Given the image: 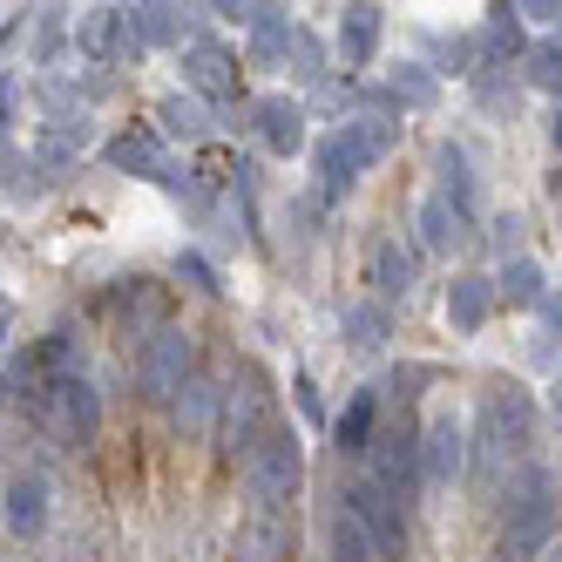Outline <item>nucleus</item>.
<instances>
[{"label":"nucleus","mask_w":562,"mask_h":562,"mask_svg":"<svg viewBox=\"0 0 562 562\" xmlns=\"http://www.w3.org/2000/svg\"><path fill=\"white\" fill-rule=\"evenodd\" d=\"M177 278H190V285H196V292H224V285H217V271H211V258H204V251H183V258H177Z\"/></svg>","instance_id":"obj_37"},{"label":"nucleus","mask_w":562,"mask_h":562,"mask_svg":"<svg viewBox=\"0 0 562 562\" xmlns=\"http://www.w3.org/2000/svg\"><path fill=\"white\" fill-rule=\"evenodd\" d=\"M196 380V339L183 326H164L149 333L143 352H136V393L149 400V407H177V393Z\"/></svg>","instance_id":"obj_7"},{"label":"nucleus","mask_w":562,"mask_h":562,"mask_svg":"<svg viewBox=\"0 0 562 562\" xmlns=\"http://www.w3.org/2000/svg\"><path fill=\"white\" fill-rule=\"evenodd\" d=\"M495 299H502V305H515V312L542 305V299H549L542 265H536V258H508V265H502V278H495Z\"/></svg>","instance_id":"obj_27"},{"label":"nucleus","mask_w":562,"mask_h":562,"mask_svg":"<svg viewBox=\"0 0 562 562\" xmlns=\"http://www.w3.org/2000/svg\"><path fill=\"white\" fill-rule=\"evenodd\" d=\"M380 27H386V8H367V0L339 14V61H346V75L380 55Z\"/></svg>","instance_id":"obj_23"},{"label":"nucleus","mask_w":562,"mask_h":562,"mask_svg":"<svg viewBox=\"0 0 562 562\" xmlns=\"http://www.w3.org/2000/svg\"><path fill=\"white\" fill-rule=\"evenodd\" d=\"M488 312H495V278L461 271L454 285H448V326L454 333H481V326H488Z\"/></svg>","instance_id":"obj_24"},{"label":"nucleus","mask_w":562,"mask_h":562,"mask_svg":"<svg viewBox=\"0 0 562 562\" xmlns=\"http://www.w3.org/2000/svg\"><path fill=\"white\" fill-rule=\"evenodd\" d=\"M292 393H299V414H305V420H326V407H318V386H312V373H299V380H292Z\"/></svg>","instance_id":"obj_38"},{"label":"nucleus","mask_w":562,"mask_h":562,"mask_svg":"<svg viewBox=\"0 0 562 562\" xmlns=\"http://www.w3.org/2000/svg\"><path fill=\"white\" fill-rule=\"evenodd\" d=\"M75 48H82L89 61H136L143 55L130 8H89V14H75Z\"/></svg>","instance_id":"obj_12"},{"label":"nucleus","mask_w":562,"mask_h":562,"mask_svg":"<svg viewBox=\"0 0 562 562\" xmlns=\"http://www.w3.org/2000/svg\"><path fill=\"white\" fill-rule=\"evenodd\" d=\"M326 542H333V562H380L373 555V542H367V529L346 515V502L333 508V521H326Z\"/></svg>","instance_id":"obj_31"},{"label":"nucleus","mask_w":562,"mask_h":562,"mask_svg":"<svg viewBox=\"0 0 562 562\" xmlns=\"http://www.w3.org/2000/svg\"><path fill=\"white\" fill-rule=\"evenodd\" d=\"M529 89L562 95V42H536L529 48Z\"/></svg>","instance_id":"obj_34"},{"label":"nucleus","mask_w":562,"mask_h":562,"mask_svg":"<svg viewBox=\"0 0 562 562\" xmlns=\"http://www.w3.org/2000/svg\"><path fill=\"white\" fill-rule=\"evenodd\" d=\"M109 312H115V326H130V339H149V333L170 326V318H164V292H156L149 278H123V285L109 292Z\"/></svg>","instance_id":"obj_19"},{"label":"nucleus","mask_w":562,"mask_h":562,"mask_svg":"<svg viewBox=\"0 0 562 562\" xmlns=\"http://www.w3.org/2000/svg\"><path fill=\"white\" fill-rule=\"evenodd\" d=\"M177 434L183 440H217V414H224V393H217V380L211 373H196L183 393H177Z\"/></svg>","instance_id":"obj_22"},{"label":"nucleus","mask_w":562,"mask_h":562,"mask_svg":"<svg viewBox=\"0 0 562 562\" xmlns=\"http://www.w3.org/2000/svg\"><path fill=\"white\" fill-rule=\"evenodd\" d=\"M305 488V440L292 427H271L258 440V454L245 461V495L251 508H292Z\"/></svg>","instance_id":"obj_5"},{"label":"nucleus","mask_w":562,"mask_h":562,"mask_svg":"<svg viewBox=\"0 0 562 562\" xmlns=\"http://www.w3.org/2000/svg\"><path fill=\"white\" fill-rule=\"evenodd\" d=\"M130 21H136V42H143V48L183 42V8H130Z\"/></svg>","instance_id":"obj_32"},{"label":"nucleus","mask_w":562,"mask_h":562,"mask_svg":"<svg viewBox=\"0 0 562 562\" xmlns=\"http://www.w3.org/2000/svg\"><path fill=\"white\" fill-rule=\"evenodd\" d=\"M461 474H468V434H461L454 407H434L420 420V488L427 495H448Z\"/></svg>","instance_id":"obj_10"},{"label":"nucleus","mask_w":562,"mask_h":562,"mask_svg":"<svg viewBox=\"0 0 562 562\" xmlns=\"http://www.w3.org/2000/svg\"><path fill=\"white\" fill-rule=\"evenodd\" d=\"M542 318H549V339H562V285L542 299Z\"/></svg>","instance_id":"obj_39"},{"label":"nucleus","mask_w":562,"mask_h":562,"mask_svg":"<svg viewBox=\"0 0 562 562\" xmlns=\"http://www.w3.org/2000/svg\"><path fill=\"white\" fill-rule=\"evenodd\" d=\"M156 123H164V136L196 143V136H211V109L196 95H164V102H156Z\"/></svg>","instance_id":"obj_28"},{"label":"nucleus","mask_w":562,"mask_h":562,"mask_svg":"<svg viewBox=\"0 0 562 562\" xmlns=\"http://www.w3.org/2000/svg\"><path fill=\"white\" fill-rule=\"evenodd\" d=\"M42 164H34V156H14L8 170H0V190H8V204H34V196H42Z\"/></svg>","instance_id":"obj_33"},{"label":"nucleus","mask_w":562,"mask_h":562,"mask_svg":"<svg viewBox=\"0 0 562 562\" xmlns=\"http://www.w3.org/2000/svg\"><path fill=\"white\" fill-rule=\"evenodd\" d=\"M48 508H55V481L42 461H14L8 481H0V521H8V536L34 542L48 529Z\"/></svg>","instance_id":"obj_9"},{"label":"nucleus","mask_w":562,"mask_h":562,"mask_svg":"<svg viewBox=\"0 0 562 562\" xmlns=\"http://www.w3.org/2000/svg\"><path fill=\"white\" fill-rule=\"evenodd\" d=\"M183 89L196 102H224L237 95V55L224 42H211V34H190L183 42Z\"/></svg>","instance_id":"obj_13"},{"label":"nucleus","mask_w":562,"mask_h":562,"mask_svg":"<svg viewBox=\"0 0 562 562\" xmlns=\"http://www.w3.org/2000/svg\"><path fill=\"white\" fill-rule=\"evenodd\" d=\"M61 34H68V14H61V8H42V14H34V55H42V61H55Z\"/></svg>","instance_id":"obj_35"},{"label":"nucleus","mask_w":562,"mask_h":562,"mask_svg":"<svg viewBox=\"0 0 562 562\" xmlns=\"http://www.w3.org/2000/svg\"><path fill=\"white\" fill-rule=\"evenodd\" d=\"M393 143H400V123H393V115H380V109H367V115H352V123H339L326 143H318V183H326V196L352 190L359 170L386 164Z\"/></svg>","instance_id":"obj_3"},{"label":"nucleus","mask_w":562,"mask_h":562,"mask_svg":"<svg viewBox=\"0 0 562 562\" xmlns=\"http://www.w3.org/2000/svg\"><path fill=\"white\" fill-rule=\"evenodd\" d=\"M8 333H14V299H0V352H8Z\"/></svg>","instance_id":"obj_41"},{"label":"nucleus","mask_w":562,"mask_h":562,"mask_svg":"<svg viewBox=\"0 0 562 562\" xmlns=\"http://www.w3.org/2000/svg\"><path fill=\"white\" fill-rule=\"evenodd\" d=\"M265 414H271V380L251 367V359H237L231 393H224V414H217V454H224L231 468H245V461L258 454V440L271 434Z\"/></svg>","instance_id":"obj_4"},{"label":"nucleus","mask_w":562,"mask_h":562,"mask_svg":"<svg viewBox=\"0 0 562 562\" xmlns=\"http://www.w3.org/2000/svg\"><path fill=\"white\" fill-rule=\"evenodd\" d=\"M292 42H299V21H292L285 8H258V21H251V68L285 61Z\"/></svg>","instance_id":"obj_26"},{"label":"nucleus","mask_w":562,"mask_h":562,"mask_svg":"<svg viewBox=\"0 0 562 562\" xmlns=\"http://www.w3.org/2000/svg\"><path fill=\"white\" fill-rule=\"evenodd\" d=\"M367 278H373V299H380V305H393V299L407 305L414 285H420V258L400 245V237H380V245L367 251Z\"/></svg>","instance_id":"obj_16"},{"label":"nucleus","mask_w":562,"mask_h":562,"mask_svg":"<svg viewBox=\"0 0 562 562\" xmlns=\"http://www.w3.org/2000/svg\"><path fill=\"white\" fill-rule=\"evenodd\" d=\"M367 481H373L386 502L414 508V495H420V427L407 420V407H400V420H386V427L373 434V448H367Z\"/></svg>","instance_id":"obj_6"},{"label":"nucleus","mask_w":562,"mask_h":562,"mask_svg":"<svg viewBox=\"0 0 562 562\" xmlns=\"http://www.w3.org/2000/svg\"><path fill=\"white\" fill-rule=\"evenodd\" d=\"M109 170H123V177H164L170 170V156H164V130H123V136H109Z\"/></svg>","instance_id":"obj_20"},{"label":"nucleus","mask_w":562,"mask_h":562,"mask_svg":"<svg viewBox=\"0 0 562 562\" xmlns=\"http://www.w3.org/2000/svg\"><path fill=\"white\" fill-rule=\"evenodd\" d=\"M549 143H555V156H562V109H555V123H549Z\"/></svg>","instance_id":"obj_44"},{"label":"nucleus","mask_w":562,"mask_h":562,"mask_svg":"<svg viewBox=\"0 0 562 562\" xmlns=\"http://www.w3.org/2000/svg\"><path fill=\"white\" fill-rule=\"evenodd\" d=\"M42 420L61 448H95V434H102V393L89 386V373H68V380H48L42 393Z\"/></svg>","instance_id":"obj_8"},{"label":"nucleus","mask_w":562,"mask_h":562,"mask_svg":"<svg viewBox=\"0 0 562 562\" xmlns=\"http://www.w3.org/2000/svg\"><path fill=\"white\" fill-rule=\"evenodd\" d=\"M434 196H440V204H454L468 224L481 217V177H474L461 143H434Z\"/></svg>","instance_id":"obj_15"},{"label":"nucleus","mask_w":562,"mask_h":562,"mask_svg":"<svg viewBox=\"0 0 562 562\" xmlns=\"http://www.w3.org/2000/svg\"><path fill=\"white\" fill-rule=\"evenodd\" d=\"M461 237H468V217L454 204H440V196H427V204H420V245L427 251H454Z\"/></svg>","instance_id":"obj_29"},{"label":"nucleus","mask_w":562,"mask_h":562,"mask_svg":"<svg viewBox=\"0 0 562 562\" xmlns=\"http://www.w3.org/2000/svg\"><path fill=\"white\" fill-rule=\"evenodd\" d=\"M515 231H521L515 217H495V251H508V245H515Z\"/></svg>","instance_id":"obj_40"},{"label":"nucleus","mask_w":562,"mask_h":562,"mask_svg":"<svg viewBox=\"0 0 562 562\" xmlns=\"http://www.w3.org/2000/svg\"><path fill=\"white\" fill-rule=\"evenodd\" d=\"M339 333H346V346H352V352H380V346L393 339V305H380V299H359V305H346Z\"/></svg>","instance_id":"obj_25"},{"label":"nucleus","mask_w":562,"mask_h":562,"mask_svg":"<svg viewBox=\"0 0 562 562\" xmlns=\"http://www.w3.org/2000/svg\"><path fill=\"white\" fill-rule=\"evenodd\" d=\"M292 549H299L292 508H251L237 529V562H292Z\"/></svg>","instance_id":"obj_14"},{"label":"nucleus","mask_w":562,"mask_h":562,"mask_svg":"<svg viewBox=\"0 0 562 562\" xmlns=\"http://www.w3.org/2000/svg\"><path fill=\"white\" fill-rule=\"evenodd\" d=\"M373 434H380V386H352V393H346V414L333 420V440H339V454L367 461Z\"/></svg>","instance_id":"obj_21"},{"label":"nucleus","mask_w":562,"mask_h":562,"mask_svg":"<svg viewBox=\"0 0 562 562\" xmlns=\"http://www.w3.org/2000/svg\"><path fill=\"white\" fill-rule=\"evenodd\" d=\"M339 502H346V515L359 521V529H367V542H373V555H380V562H400V555H407V508L386 502L367 474H359Z\"/></svg>","instance_id":"obj_11"},{"label":"nucleus","mask_w":562,"mask_h":562,"mask_svg":"<svg viewBox=\"0 0 562 562\" xmlns=\"http://www.w3.org/2000/svg\"><path fill=\"white\" fill-rule=\"evenodd\" d=\"M251 130H258V143H265L271 156H299V149H305V102H292V95L251 102Z\"/></svg>","instance_id":"obj_17"},{"label":"nucleus","mask_w":562,"mask_h":562,"mask_svg":"<svg viewBox=\"0 0 562 562\" xmlns=\"http://www.w3.org/2000/svg\"><path fill=\"white\" fill-rule=\"evenodd\" d=\"M292 75H299V82H318V75H326V55H318V42H312V34L299 27V42H292Z\"/></svg>","instance_id":"obj_36"},{"label":"nucleus","mask_w":562,"mask_h":562,"mask_svg":"<svg viewBox=\"0 0 562 562\" xmlns=\"http://www.w3.org/2000/svg\"><path fill=\"white\" fill-rule=\"evenodd\" d=\"M536 448V400L529 386H515V380H495L488 400H481V420H474V461H468V481L481 495H502V468L521 461Z\"/></svg>","instance_id":"obj_1"},{"label":"nucleus","mask_w":562,"mask_h":562,"mask_svg":"<svg viewBox=\"0 0 562 562\" xmlns=\"http://www.w3.org/2000/svg\"><path fill=\"white\" fill-rule=\"evenodd\" d=\"M502 536H495V562H536L549 555L555 536V515H562V488H555V468L542 461H521L502 481Z\"/></svg>","instance_id":"obj_2"},{"label":"nucleus","mask_w":562,"mask_h":562,"mask_svg":"<svg viewBox=\"0 0 562 562\" xmlns=\"http://www.w3.org/2000/svg\"><path fill=\"white\" fill-rule=\"evenodd\" d=\"M549 414H555V434H562V373H555V386H549Z\"/></svg>","instance_id":"obj_42"},{"label":"nucleus","mask_w":562,"mask_h":562,"mask_svg":"<svg viewBox=\"0 0 562 562\" xmlns=\"http://www.w3.org/2000/svg\"><path fill=\"white\" fill-rule=\"evenodd\" d=\"M386 102H400V109H434V102H440V82H434L420 61H400V68L386 75Z\"/></svg>","instance_id":"obj_30"},{"label":"nucleus","mask_w":562,"mask_h":562,"mask_svg":"<svg viewBox=\"0 0 562 562\" xmlns=\"http://www.w3.org/2000/svg\"><path fill=\"white\" fill-rule=\"evenodd\" d=\"M549 204H555V217H562V170L549 177Z\"/></svg>","instance_id":"obj_43"},{"label":"nucleus","mask_w":562,"mask_h":562,"mask_svg":"<svg viewBox=\"0 0 562 562\" xmlns=\"http://www.w3.org/2000/svg\"><path fill=\"white\" fill-rule=\"evenodd\" d=\"M95 143V123H89V109H61L42 123V143H34V164L42 170H68L75 156H82Z\"/></svg>","instance_id":"obj_18"}]
</instances>
